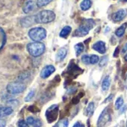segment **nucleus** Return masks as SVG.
<instances>
[{
    "mask_svg": "<svg viewBox=\"0 0 127 127\" xmlns=\"http://www.w3.org/2000/svg\"><path fill=\"white\" fill-rule=\"evenodd\" d=\"M125 58V60H126V61H127V54H126V55L125 56V58Z\"/></svg>",
    "mask_w": 127,
    "mask_h": 127,
    "instance_id": "obj_37",
    "label": "nucleus"
},
{
    "mask_svg": "<svg viewBox=\"0 0 127 127\" xmlns=\"http://www.w3.org/2000/svg\"><path fill=\"white\" fill-rule=\"evenodd\" d=\"M99 56L96 55H90V64H95L99 62Z\"/></svg>",
    "mask_w": 127,
    "mask_h": 127,
    "instance_id": "obj_26",
    "label": "nucleus"
},
{
    "mask_svg": "<svg viewBox=\"0 0 127 127\" xmlns=\"http://www.w3.org/2000/svg\"><path fill=\"white\" fill-rule=\"evenodd\" d=\"M108 57L107 55H104L101 58L100 61H99V67H104L107 64H108Z\"/></svg>",
    "mask_w": 127,
    "mask_h": 127,
    "instance_id": "obj_24",
    "label": "nucleus"
},
{
    "mask_svg": "<svg viewBox=\"0 0 127 127\" xmlns=\"http://www.w3.org/2000/svg\"><path fill=\"white\" fill-rule=\"evenodd\" d=\"M14 110L11 107H4L0 106V117L11 115L13 113Z\"/></svg>",
    "mask_w": 127,
    "mask_h": 127,
    "instance_id": "obj_15",
    "label": "nucleus"
},
{
    "mask_svg": "<svg viewBox=\"0 0 127 127\" xmlns=\"http://www.w3.org/2000/svg\"><path fill=\"white\" fill-rule=\"evenodd\" d=\"M69 125V121L67 119H62L60 121H58L57 123V124L55 125L57 127H68Z\"/></svg>",
    "mask_w": 127,
    "mask_h": 127,
    "instance_id": "obj_23",
    "label": "nucleus"
},
{
    "mask_svg": "<svg viewBox=\"0 0 127 127\" xmlns=\"http://www.w3.org/2000/svg\"><path fill=\"white\" fill-rule=\"evenodd\" d=\"M54 127H57V126H54Z\"/></svg>",
    "mask_w": 127,
    "mask_h": 127,
    "instance_id": "obj_40",
    "label": "nucleus"
},
{
    "mask_svg": "<svg viewBox=\"0 0 127 127\" xmlns=\"http://www.w3.org/2000/svg\"><path fill=\"white\" fill-rule=\"evenodd\" d=\"M52 0H37V6L38 8H42L49 5Z\"/></svg>",
    "mask_w": 127,
    "mask_h": 127,
    "instance_id": "obj_22",
    "label": "nucleus"
},
{
    "mask_svg": "<svg viewBox=\"0 0 127 127\" xmlns=\"http://www.w3.org/2000/svg\"><path fill=\"white\" fill-rule=\"evenodd\" d=\"M55 71V68L52 65H47L43 68L40 72V77L42 79H47Z\"/></svg>",
    "mask_w": 127,
    "mask_h": 127,
    "instance_id": "obj_8",
    "label": "nucleus"
},
{
    "mask_svg": "<svg viewBox=\"0 0 127 127\" xmlns=\"http://www.w3.org/2000/svg\"><path fill=\"white\" fill-rule=\"evenodd\" d=\"M21 26L24 28H28L32 26L34 23H36L35 22V17L34 16H29L23 18L20 21Z\"/></svg>",
    "mask_w": 127,
    "mask_h": 127,
    "instance_id": "obj_11",
    "label": "nucleus"
},
{
    "mask_svg": "<svg viewBox=\"0 0 127 127\" xmlns=\"http://www.w3.org/2000/svg\"><path fill=\"white\" fill-rule=\"evenodd\" d=\"M126 51H127V43H125V45L123 46V49H122V52H123V53H125Z\"/></svg>",
    "mask_w": 127,
    "mask_h": 127,
    "instance_id": "obj_36",
    "label": "nucleus"
},
{
    "mask_svg": "<svg viewBox=\"0 0 127 127\" xmlns=\"http://www.w3.org/2000/svg\"><path fill=\"white\" fill-rule=\"evenodd\" d=\"M58 112H59V107L56 104L52 105L49 108H48V109L46 111V117L47 122L49 123H52L55 122L58 117Z\"/></svg>",
    "mask_w": 127,
    "mask_h": 127,
    "instance_id": "obj_7",
    "label": "nucleus"
},
{
    "mask_svg": "<svg viewBox=\"0 0 127 127\" xmlns=\"http://www.w3.org/2000/svg\"><path fill=\"white\" fill-rule=\"evenodd\" d=\"M34 2L32 0H29V1L26 2L23 6V12L25 14H29L30 12H32L34 9Z\"/></svg>",
    "mask_w": 127,
    "mask_h": 127,
    "instance_id": "obj_14",
    "label": "nucleus"
},
{
    "mask_svg": "<svg viewBox=\"0 0 127 127\" xmlns=\"http://www.w3.org/2000/svg\"><path fill=\"white\" fill-rule=\"evenodd\" d=\"M111 120V109L108 107H106L100 114L96 126L97 127H105Z\"/></svg>",
    "mask_w": 127,
    "mask_h": 127,
    "instance_id": "obj_5",
    "label": "nucleus"
},
{
    "mask_svg": "<svg viewBox=\"0 0 127 127\" xmlns=\"http://www.w3.org/2000/svg\"><path fill=\"white\" fill-rule=\"evenodd\" d=\"M92 49L96 52H98L100 54H105L106 52V46H105V43L104 41L99 40L96 42L95 43L93 44L92 46Z\"/></svg>",
    "mask_w": 127,
    "mask_h": 127,
    "instance_id": "obj_10",
    "label": "nucleus"
},
{
    "mask_svg": "<svg viewBox=\"0 0 127 127\" xmlns=\"http://www.w3.org/2000/svg\"><path fill=\"white\" fill-rule=\"evenodd\" d=\"M26 86L24 84H23L21 82H11L6 87L7 91L9 94H13V95L23 93L26 90Z\"/></svg>",
    "mask_w": 127,
    "mask_h": 127,
    "instance_id": "obj_6",
    "label": "nucleus"
},
{
    "mask_svg": "<svg viewBox=\"0 0 127 127\" xmlns=\"http://www.w3.org/2000/svg\"><path fill=\"white\" fill-rule=\"evenodd\" d=\"M18 127H29V126L26 121H25L23 120H20L18 122Z\"/></svg>",
    "mask_w": 127,
    "mask_h": 127,
    "instance_id": "obj_29",
    "label": "nucleus"
},
{
    "mask_svg": "<svg viewBox=\"0 0 127 127\" xmlns=\"http://www.w3.org/2000/svg\"><path fill=\"white\" fill-rule=\"evenodd\" d=\"M73 127H85V125H84L83 123H82L81 122L78 121V122H76V123L73 126Z\"/></svg>",
    "mask_w": 127,
    "mask_h": 127,
    "instance_id": "obj_33",
    "label": "nucleus"
},
{
    "mask_svg": "<svg viewBox=\"0 0 127 127\" xmlns=\"http://www.w3.org/2000/svg\"><path fill=\"white\" fill-rule=\"evenodd\" d=\"M55 14L50 10H43L34 15L36 23L46 24L52 23L55 19Z\"/></svg>",
    "mask_w": 127,
    "mask_h": 127,
    "instance_id": "obj_2",
    "label": "nucleus"
},
{
    "mask_svg": "<svg viewBox=\"0 0 127 127\" xmlns=\"http://www.w3.org/2000/svg\"><path fill=\"white\" fill-rule=\"evenodd\" d=\"M74 48H75V52H76V56H79V55H80L81 53L84 51V49H85V46H84L83 43H77V44L75 45Z\"/></svg>",
    "mask_w": 127,
    "mask_h": 127,
    "instance_id": "obj_20",
    "label": "nucleus"
},
{
    "mask_svg": "<svg viewBox=\"0 0 127 127\" xmlns=\"http://www.w3.org/2000/svg\"><path fill=\"white\" fill-rule=\"evenodd\" d=\"M71 31H72V28L69 26H66L61 29L59 36L62 38H67L69 36V34L71 33Z\"/></svg>",
    "mask_w": 127,
    "mask_h": 127,
    "instance_id": "obj_16",
    "label": "nucleus"
},
{
    "mask_svg": "<svg viewBox=\"0 0 127 127\" xmlns=\"http://www.w3.org/2000/svg\"><path fill=\"white\" fill-rule=\"evenodd\" d=\"M126 26H127V23H123L122 26H120L116 30V32H115V35H116L117 37H119L123 36V34H125V32H126Z\"/></svg>",
    "mask_w": 127,
    "mask_h": 127,
    "instance_id": "obj_19",
    "label": "nucleus"
},
{
    "mask_svg": "<svg viewBox=\"0 0 127 127\" xmlns=\"http://www.w3.org/2000/svg\"><path fill=\"white\" fill-rule=\"evenodd\" d=\"M83 70L80 69V67L79 66H77L76 64H74L73 62H71L68 67H67V73L70 76H73L74 74H76V75H79V72H82Z\"/></svg>",
    "mask_w": 127,
    "mask_h": 127,
    "instance_id": "obj_12",
    "label": "nucleus"
},
{
    "mask_svg": "<svg viewBox=\"0 0 127 127\" xmlns=\"http://www.w3.org/2000/svg\"><path fill=\"white\" fill-rule=\"evenodd\" d=\"M123 105V97L120 96L117 99V100L115 102V108H116V109H120L122 108Z\"/></svg>",
    "mask_w": 127,
    "mask_h": 127,
    "instance_id": "obj_25",
    "label": "nucleus"
},
{
    "mask_svg": "<svg viewBox=\"0 0 127 127\" xmlns=\"http://www.w3.org/2000/svg\"><path fill=\"white\" fill-rule=\"evenodd\" d=\"M82 61L85 64H90V55H84L82 57Z\"/></svg>",
    "mask_w": 127,
    "mask_h": 127,
    "instance_id": "obj_28",
    "label": "nucleus"
},
{
    "mask_svg": "<svg viewBox=\"0 0 127 127\" xmlns=\"http://www.w3.org/2000/svg\"><path fill=\"white\" fill-rule=\"evenodd\" d=\"M33 127H41L42 126V122L40 119H35L34 122L32 125Z\"/></svg>",
    "mask_w": 127,
    "mask_h": 127,
    "instance_id": "obj_30",
    "label": "nucleus"
},
{
    "mask_svg": "<svg viewBox=\"0 0 127 127\" xmlns=\"http://www.w3.org/2000/svg\"><path fill=\"white\" fill-rule=\"evenodd\" d=\"M34 94H35V91H31L28 94H27V96L25 97V102H30L32 99H33V97L34 96Z\"/></svg>",
    "mask_w": 127,
    "mask_h": 127,
    "instance_id": "obj_27",
    "label": "nucleus"
},
{
    "mask_svg": "<svg viewBox=\"0 0 127 127\" xmlns=\"http://www.w3.org/2000/svg\"><path fill=\"white\" fill-rule=\"evenodd\" d=\"M119 53H120V47L117 46V47L115 49V50H114V52L113 56H114V58H117V57L119 55Z\"/></svg>",
    "mask_w": 127,
    "mask_h": 127,
    "instance_id": "obj_32",
    "label": "nucleus"
},
{
    "mask_svg": "<svg viewBox=\"0 0 127 127\" xmlns=\"http://www.w3.org/2000/svg\"><path fill=\"white\" fill-rule=\"evenodd\" d=\"M122 1H123V2H127V0H122Z\"/></svg>",
    "mask_w": 127,
    "mask_h": 127,
    "instance_id": "obj_38",
    "label": "nucleus"
},
{
    "mask_svg": "<svg viewBox=\"0 0 127 127\" xmlns=\"http://www.w3.org/2000/svg\"><path fill=\"white\" fill-rule=\"evenodd\" d=\"M34 120H35V118H34L33 117H28L26 118V122L28 123L29 125L32 126L33 123H34Z\"/></svg>",
    "mask_w": 127,
    "mask_h": 127,
    "instance_id": "obj_31",
    "label": "nucleus"
},
{
    "mask_svg": "<svg viewBox=\"0 0 127 127\" xmlns=\"http://www.w3.org/2000/svg\"><path fill=\"white\" fill-rule=\"evenodd\" d=\"M67 54V50L65 48H61L58 50L57 53H56V56H55V59L57 61V62H61L64 59L66 58V55Z\"/></svg>",
    "mask_w": 127,
    "mask_h": 127,
    "instance_id": "obj_13",
    "label": "nucleus"
},
{
    "mask_svg": "<svg viewBox=\"0 0 127 127\" xmlns=\"http://www.w3.org/2000/svg\"><path fill=\"white\" fill-rule=\"evenodd\" d=\"M127 15V10L126 9H120L117 12H115L112 16V20L114 22L117 23L123 20Z\"/></svg>",
    "mask_w": 127,
    "mask_h": 127,
    "instance_id": "obj_9",
    "label": "nucleus"
},
{
    "mask_svg": "<svg viewBox=\"0 0 127 127\" xmlns=\"http://www.w3.org/2000/svg\"><path fill=\"white\" fill-rule=\"evenodd\" d=\"M110 85H111V78L109 76H106L102 82V89L103 91H106L108 90V88H110Z\"/></svg>",
    "mask_w": 127,
    "mask_h": 127,
    "instance_id": "obj_17",
    "label": "nucleus"
},
{
    "mask_svg": "<svg viewBox=\"0 0 127 127\" xmlns=\"http://www.w3.org/2000/svg\"><path fill=\"white\" fill-rule=\"evenodd\" d=\"M91 6H92L91 0H82V2L80 3V8L84 11L89 10Z\"/></svg>",
    "mask_w": 127,
    "mask_h": 127,
    "instance_id": "obj_18",
    "label": "nucleus"
},
{
    "mask_svg": "<svg viewBox=\"0 0 127 127\" xmlns=\"http://www.w3.org/2000/svg\"><path fill=\"white\" fill-rule=\"evenodd\" d=\"M94 103L93 102H90L86 108V114L88 117H91L94 112Z\"/></svg>",
    "mask_w": 127,
    "mask_h": 127,
    "instance_id": "obj_21",
    "label": "nucleus"
},
{
    "mask_svg": "<svg viewBox=\"0 0 127 127\" xmlns=\"http://www.w3.org/2000/svg\"><path fill=\"white\" fill-rule=\"evenodd\" d=\"M126 127H127V122H126Z\"/></svg>",
    "mask_w": 127,
    "mask_h": 127,
    "instance_id": "obj_39",
    "label": "nucleus"
},
{
    "mask_svg": "<svg viewBox=\"0 0 127 127\" xmlns=\"http://www.w3.org/2000/svg\"><path fill=\"white\" fill-rule=\"evenodd\" d=\"M5 120H2L0 117V127H5Z\"/></svg>",
    "mask_w": 127,
    "mask_h": 127,
    "instance_id": "obj_34",
    "label": "nucleus"
},
{
    "mask_svg": "<svg viewBox=\"0 0 127 127\" xmlns=\"http://www.w3.org/2000/svg\"><path fill=\"white\" fill-rule=\"evenodd\" d=\"M29 36L32 40L36 42H40L46 38V31L45 29L42 27L32 28L29 32Z\"/></svg>",
    "mask_w": 127,
    "mask_h": 127,
    "instance_id": "obj_4",
    "label": "nucleus"
},
{
    "mask_svg": "<svg viewBox=\"0 0 127 127\" xmlns=\"http://www.w3.org/2000/svg\"><path fill=\"white\" fill-rule=\"evenodd\" d=\"M27 50L32 57L37 58L42 55L44 53L46 50V46L41 42L34 41L27 45Z\"/></svg>",
    "mask_w": 127,
    "mask_h": 127,
    "instance_id": "obj_3",
    "label": "nucleus"
},
{
    "mask_svg": "<svg viewBox=\"0 0 127 127\" xmlns=\"http://www.w3.org/2000/svg\"><path fill=\"white\" fill-rule=\"evenodd\" d=\"M95 26V22L92 19H85L82 21L79 28L75 31L73 36L75 37H84L87 35L90 30H91Z\"/></svg>",
    "mask_w": 127,
    "mask_h": 127,
    "instance_id": "obj_1",
    "label": "nucleus"
},
{
    "mask_svg": "<svg viewBox=\"0 0 127 127\" xmlns=\"http://www.w3.org/2000/svg\"><path fill=\"white\" fill-rule=\"evenodd\" d=\"M112 99H113V94H111V95H109V96L106 98V99L105 100V102H108H108H110Z\"/></svg>",
    "mask_w": 127,
    "mask_h": 127,
    "instance_id": "obj_35",
    "label": "nucleus"
}]
</instances>
